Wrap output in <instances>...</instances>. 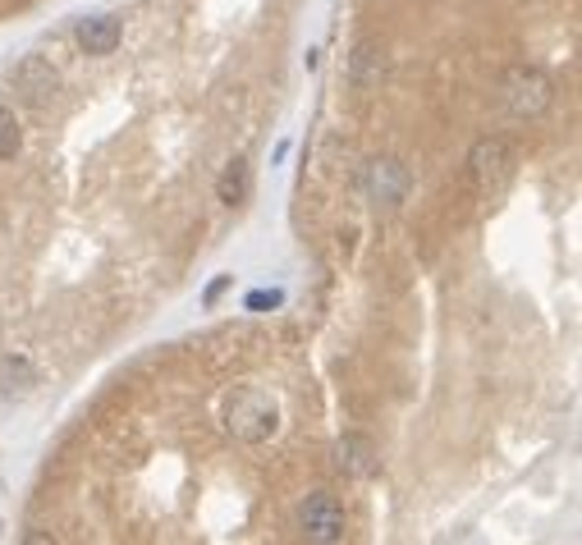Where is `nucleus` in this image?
I'll return each mask as SVG.
<instances>
[{
    "mask_svg": "<svg viewBox=\"0 0 582 545\" xmlns=\"http://www.w3.org/2000/svg\"><path fill=\"white\" fill-rule=\"evenodd\" d=\"M509 106H513L518 115L545 110V106H550V83H545L536 69H518V74L509 79Z\"/></svg>",
    "mask_w": 582,
    "mask_h": 545,
    "instance_id": "nucleus-5",
    "label": "nucleus"
},
{
    "mask_svg": "<svg viewBox=\"0 0 582 545\" xmlns=\"http://www.w3.org/2000/svg\"><path fill=\"white\" fill-rule=\"evenodd\" d=\"M19 152V120L10 106H0V161H10Z\"/></svg>",
    "mask_w": 582,
    "mask_h": 545,
    "instance_id": "nucleus-10",
    "label": "nucleus"
},
{
    "mask_svg": "<svg viewBox=\"0 0 582 545\" xmlns=\"http://www.w3.org/2000/svg\"><path fill=\"white\" fill-rule=\"evenodd\" d=\"M408 188H413L408 165H399V161H376V165H367V193H372L376 206L395 211V206L408 197Z\"/></svg>",
    "mask_w": 582,
    "mask_h": 545,
    "instance_id": "nucleus-2",
    "label": "nucleus"
},
{
    "mask_svg": "<svg viewBox=\"0 0 582 545\" xmlns=\"http://www.w3.org/2000/svg\"><path fill=\"white\" fill-rule=\"evenodd\" d=\"M513 170V156H509V142L504 138H481L477 152H472V174L481 188H500Z\"/></svg>",
    "mask_w": 582,
    "mask_h": 545,
    "instance_id": "nucleus-4",
    "label": "nucleus"
},
{
    "mask_svg": "<svg viewBox=\"0 0 582 545\" xmlns=\"http://www.w3.org/2000/svg\"><path fill=\"white\" fill-rule=\"evenodd\" d=\"M79 42H83L88 56H111V51L120 47V19H111V15L83 19V24H79Z\"/></svg>",
    "mask_w": 582,
    "mask_h": 545,
    "instance_id": "nucleus-6",
    "label": "nucleus"
},
{
    "mask_svg": "<svg viewBox=\"0 0 582 545\" xmlns=\"http://www.w3.org/2000/svg\"><path fill=\"white\" fill-rule=\"evenodd\" d=\"M243 197H248V165H243V161H229L225 174H220V202L238 206Z\"/></svg>",
    "mask_w": 582,
    "mask_h": 545,
    "instance_id": "nucleus-8",
    "label": "nucleus"
},
{
    "mask_svg": "<svg viewBox=\"0 0 582 545\" xmlns=\"http://www.w3.org/2000/svg\"><path fill=\"white\" fill-rule=\"evenodd\" d=\"M229 426H234L243 440H266L270 426H275V408H270V399L257 394V390L238 394L234 408H229Z\"/></svg>",
    "mask_w": 582,
    "mask_h": 545,
    "instance_id": "nucleus-3",
    "label": "nucleus"
},
{
    "mask_svg": "<svg viewBox=\"0 0 582 545\" xmlns=\"http://www.w3.org/2000/svg\"><path fill=\"white\" fill-rule=\"evenodd\" d=\"M33 385V367L24 358H10V362H0V390L15 394V390H28Z\"/></svg>",
    "mask_w": 582,
    "mask_h": 545,
    "instance_id": "nucleus-9",
    "label": "nucleus"
},
{
    "mask_svg": "<svg viewBox=\"0 0 582 545\" xmlns=\"http://www.w3.org/2000/svg\"><path fill=\"white\" fill-rule=\"evenodd\" d=\"M51 83H56V74H51V65L37 60V56H28V60L15 69V88H19L28 101H42V97L51 92Z\"/></svg>",
    "mask_w": 582,
    "mask_h": 545,
    "instance_id": "nucleus-7",
    "label": "nucleus"
},
{
    "mask_svg": "<svg viewBox=\"0 0 582 545\" xmlns=\"http://www.w3.org/2000/svg\"><path fill=\"white\" fill-rule=\"evenodd\" d=\"M299 527H303L308 540H340L344 536V508H340V499L326 495V490L308 495L303 508H299Z\"/></svg>",
    "mask_w": 582,
    "mask_h": 545,
    "instance_id": "nucleus-1",
    "label": "nucleus"
}]
</instances>
